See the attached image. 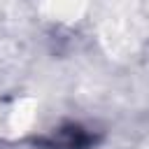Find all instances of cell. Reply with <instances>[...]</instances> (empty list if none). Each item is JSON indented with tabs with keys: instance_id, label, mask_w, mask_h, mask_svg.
<instances>
[{
	"instance_id": "cell-1",
	"label": "cell",
	"mask_w": 149,
	"mask_h": 149,
	"mask_svg": "<svg viewBox=\"0 0 149 149\" xmlns=\"http://www.w3.org/2000/svg\"><path fill=\"white\" fill-rule=\"evenodd\" d=\"M37 144L47 149H91L95 144V135L77 123H68L56 133H51L49 137H40Z\"/></svg>"
}]
</instances>
